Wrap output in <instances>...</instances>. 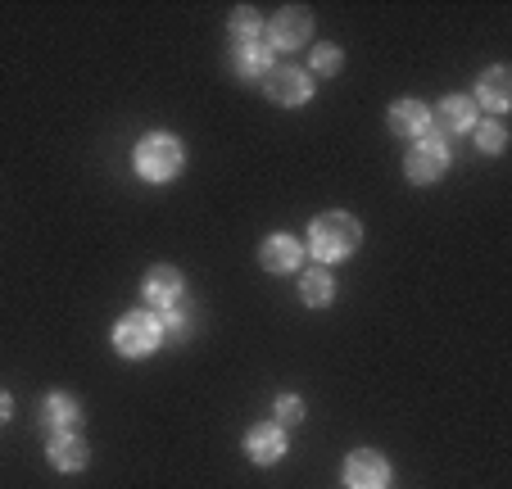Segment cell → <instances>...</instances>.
Instances as JSON below:
<instances>
[{
    "label": "cell",
    "mask_w": 512,
    "mask_h": 489,
    "mask_svg": "<svg viewBox=\"0 0 512 489\" xmlns=\"http://www.w3.org/2000/svg\"><path fill=\"white\" fill-rule=\"evenodd\" d=\"M445 168H449V145L440 141V136H422V141H417V150L404 159L408 182H417V186L440 182V173H445Z\"/></svg>",
    "instance_id": "5b68a950"
},
{
    "label": "cell",
    "mask_w": 512,
    "mask_h": 489,
    "mask_svg": "<svg viewBox=\"0 0 512 489\" xmlns=\"http://www.w3.org/2000/svg\"><path fill=\"white\" fill-rule=\"evenodd\" d=\"M259 263L268 272H300V263H304L300 240L295 236H268L263 240V250H259Z\"/></svg>",
    "instance_id": "30bf717a"
},
{
    "label": "cell",
    "mask_w": 512,
    "mask_h": 489,
    "mask_svg": "<svg viewBox=\"0 0 512 489\" xmlns=\"http://www.w3.org/2000/svg\"><path fill=\"white\" fill-rule=\"evenodd\" d=\"M87 458H91V449L82 444L78 431L55 435V440H50V467H59V471H82V467H87Z\"/></svg>",
    "instance_id": "7c38bea8"
},
{
    "label": "cell",
    "mask_w": 512,
    "mask_h": 489,
    "mask_svg": "<svg viewBox=\"0 0 512 489\" xmlns=\"http://www.w3.org/2000/svg\"><path fill=\"white\" fill-rule=\"evenodd\" d=\"M426 127H431V109H426L422 100H399V105H390V132L422 136Z\"/></svg>",
    "instance_id": "4fadbf2b"
},
{
    "label": "cell",
    "mask_w": 512,
    "mask_h": 489,
    "mask_svg": "<svg viewBox=\"0 0 512 489\" xmlns=\"http://www.w3.org/2000/svg\"><path fill=\"white\" fill-rule=\"evenodd\" d=\"M245 453H250L259 467H272V462L286 453V435H281V426H272V422L254 426V431L245 435Z\"/></svg>",
    "instance_id": "8fae6325"
},
{
    "label": "cell",
    "mask_w": 512,
    "mask_h": 489,
    "mask_svg": "<svg viewBox=\"0 0 512 489\" xmlns=\"http://www.w3.org/2000/svg\"><path fill=\"white\" fill-rule=\"evenodd\" d=\"M10 413H14V403H10V394L0 390V422H10Z\"/></svg>",
    "instance_id": "603a6c76"
},
{
    "label": "cell",
    "mask_w": 512,
    "mask_h": 489,
    "mask_svg": "<svg viewBox=\"0 0 512 489\" xmlns=\"http://www.w3.org/2000/svg\"><path fill=\"white\" fill-rule=\"evenodd\" d=\"M159 322H164V331H186V313L182 308H164V317H159Z\"/></svg>",
    "instance_id": "7402d4cb"
},
{
    "label": "cell",
    "mask_w": 512,
    "mask_h": 489,
    "mask_svg": "<svg viewBox=\"0 0 512 489\" xmlns=\"http://www.w3.org/2000/svg\"><path fill=\"white\" fill-rule=\"evenodd\" d=\"M386 480H390V467L377 449L349 453V462H345V485L349 489H386Z\"/></svg>",
    "instance_id": "52a82bcc"
},
{
    "label": "cell",
    "mask_w": 512,
    "mask_h": 489,
    "mask_svg": "<svg viewBox=\"0 0 512 489\" xmlns=\"http://www.w3.org/2000/svg\"><path fill=\"white\" fill-rule=\"evenodd\" d=\"M41 426L55 435H68V431H78L82 426V408L73 394H50L46 403H41Z\"/></svg>",
    "instance_id": "9c48e42d"
},
{
    "label": "cell",
    "mask_w": 512,
    "mask_h": 489,
    "mask_svg": "<svg viewBox=\"0 0 512 489\" xmlns=\"http://www.w3.org/2000/svg\"><path fill=\"white\" fill-rule=\"evenodd\" d=\"M164 345V322L155 313H127L114 326V349L123 358H145Z\"/></svg>",
    "instance_id": "3957f363"
},
{
    "label": "cell",
    "mask_w": 512,
    "mask_h": 489,
    "mask_svg": "<svg viewBox=\"0 0 512 489\" xmlns=\"http://www.w3.org/2000/svg\"><path fill=\"white\" fill-rule=\"evenodd\" d=\"M263 91H268L272 105H304V100L313 96V82H309V73L295 64H272L268 73H263Z\"/></svg>",
    "instance_id": "277c9868"
},
{
    "label": "cell",
    "mask_w": 512,
    "mask_h": 489,
    "mask_svg": "<svg viewBox=\"0 0 512 489\" xmlns=\"http://www.w3.org/2000/svg\"><path fill=\"white\" fill-rule=\"evenodd\" d=\"M300 295L309 308H327L331 299H336V281H331V272H304Z\"/></svg>",
    "instance_id": "e0dca14e"
},
{
    "label": "cell",
    "mask_w": 512,
    "mask_h": 489,
    "mask_svg": "<svg viewBox=\"0 0 512 489\" xmlns=\"http://www.w3.org/2000/svg\"><path fill=\"white\" fill-rule=\"evenodd\" d=\"M232 41H236V46H245V41H263L259 14H254L250 5H241V10H232Z\"/></svg>",
    "instance_id": "ac0fdd59"
},
{
    "label": "cell",
    "mask_w": 512,
    "mask_h": 489,
    "mask_svg": "<svg viewBox=\"0 0 512 489\" xmlns=\"http://www.w3.org/2000/svg\"><path fill=\"white\" fill-rule=\"evenodd\" d=\"M358 240H363L358 218H349V213H322L309 227V254L318 263H340L358 250Z\"/></svg>",
    "instance_id": "6da1fadb"
},
{
    "label": "cell",
    "mask_w": 512,
    "mask_h": 489,
    "mask_svg": "<svg viewBox=\"0 0 512 489\" xmlns=\"http://www.w3.org/2000/svg\"><path fill=\"white\" fill-rule=\"evenodd\" d=\"M132 163H136V173H141L145 182H168V177L182 173L186 150H182V141H177V136L155 132V136H145V141L136 145Z\"/></svg>",
    "instance_id": "7a4b0ae2"
},
{
    "label": "cell",
    "mask_w": 512,
    "mask_h": 489,
    "mask_svg": "<svg viewBox=\"0 0 512 489\" xmlns=\"http://www.w3.org/2000/svg\"><path fill=\"white\" fill-rule=\"evenodd\" d=\"M440 127H445V132H472L476 127V100H467V96L440 100Z\"/></svg>",
    "instance_id": "2e32d148"
},
{
    "label": "cell",
    "mask_w": 512,
    "mask_h": 489,
    "mask_svg": "<svg viewBox=\"0 0 512 489\" xmlns=\"http://www.w3.org/2000/svg\"><path fill=\"white\" fill-rule=\"evenodd\" d=\"M309 32H313V14L300 10V5H286V10L268 23V41L277 50H300L304 41H309Z\"/></svg>",
    "instance_id": "8992f818"
},
{
    "label": "cell",
    "mask_w": 512,
    "mask_h": 489,
    "mask_svg": "<svg viewBox=\"0 0 512 489\" xmlns=\"http://www.w3.org/2000/svg\"><path fill=\"white\" fill-rule=\"evenodd\" d=\"M476 100H481L485 109H508L512 105V73L508 68H490V73L481 77V87H476Z\"/></svg>",
    "instance_id": "5bb4252c"
},
{
    "label": "cell",
    "mask_w": 512,
    "mask_h": 489,
    "mask_svg": "<svg viewBox=\"0 0 512 489\" xmlns=\"http://www.w3.org/2000/svg\"><path fill=\"white\" fill-rule=\"evenodd\" d=\"M232 68H236V77H263V73H268V68H272L268 41H245V46H236Z\"/></svg>",
    "instance_id": "9a60e30c"
},
{
    "label": "cell",
    "mask_w": 512,
    "mask_h": 489,
    "mask_svg": "<svg viewBox=\"0 0 512 489\" xmlns=\"http://www.w3.org/2000/svg\"><path fill=\"white\" fill-rule=\"evenodd\" d=\"M313 68H318V73H336V68H340V50L336 46H318V50H313Z\"/></svg>",
    "instance_id": "44dd1931"
},
{
    "label": "cell",
    "mask_w": 512,
    "mask_h": 489,
    "mask_svg": "<svg viewBox=\"0 0 512 489\" xmlns=\"http://www.w3.org/2000/svg\"><path fill=\"white\" fill-rule=\"evenodd\" d=\"M141 295L150 299V308H173L186 295V281L177 268H150V277L141 281Z\"/></svg>",
    "instance_id": "ba28073f"
},
{
    "label": "cell",
    "mask_w": 512,
    "mask_h": 489,
    "mask_svg": "<svg viewBox=\"0 0 512 489\" xmlns=\"http://www.w3.org/2000/svg\"><path fill=\"white\" fill-rule=\"evenodd\" d=\"M304 417V403L295 399V394H281L277 399V422H286V426H295Z\"/></svg>",
    "instance_id": "ffe728a7"
},
{
    "label": "cell",
    "mask_w": 512,
    "mask_h": 489,
    "mask_svg": "<svg viewBox=\"0 0 512 489\" xmlns=\"http://www.w3.org/2000/svg\"><path fill=\"white\" fill-rule=\"evenodd\" d=\"M503 145H508V132H503V123H494V118L476 123V150H481V154H503Z\"/></svg>",
    "instance_id": "d6986e66"
}]
</instances>
